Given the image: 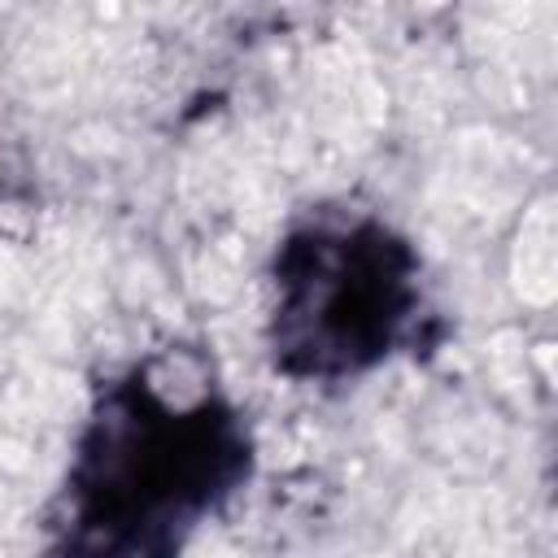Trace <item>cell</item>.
I'll return each instance as SVG.
<instances>
[{
	"mask_svg": "<svg viewBox=\"0 0 558 558\" xmlns=\"http://www.w3.org/2000/svg\"><path fill=\"white\" fill-rule=\"evenodd\" d=\"M253 475L240 405L192 349H161L96 388L44 519V558H179Z\"/></svg>",
	"mask_w": 558,
	"mask_h": 558,
	"instance_id": "6da1fadb",
	"label": "cell"
},
{
	"mask_svg": "<svg viewBox=\"0 0 558 558\" xmlns=\"http://www.w3.org/2000/svg\"><path fill=\"white\" fill-rule=\"evenodd\" d=\"M270 292V362L296 384H340L436 340L414 244L366 209L296 218L275 248Z\"/></svg>",
	"mask_w": 558,
	"mask_h": 558,
	"instance_id": "7a4b0ae2",
	"label": "cell"
}]
</instances>
